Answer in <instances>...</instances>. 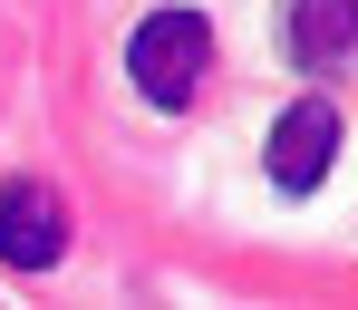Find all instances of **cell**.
Returning <instances> with one entry per match:
<instances>
[{
    "label": "cell",
    "mask_w": 358,
    "mask_h": 310,
    "mask_svg": "<svg viewBox=\"0 0 358 310\" xmlns=\"http://www.w3.org/2000/svg\"><path fill=\"white\" fill-rule=\"evenodd\" d=\"M126 68H136V97H145V107H194V87H203V68H213V29H203L194 10H155V20H136Z\"/></svg>",
    "instance_id": "6da1fadb"
},
{
    "label": "cell",
    "mask_w": 358,
    "mask_h": 310,
    "mask_svg": "<svg viewBox=\"0 0 358 310\" xmlns=\"http://www.w3.org/2000/svg\"><path fill=\"white\" fill-rule=\"evenodd\" d=\"M59 252H68V204H59V185L10 175V185H0V262H10V272H49Z\"/></svg>",
    "instance_id": "7a4b0ae2"
},
{
    "label": "cell",
    "mask_w": 358,
    "mask_h": 310,
    "mask_svg": "<svg viewBox=\"0 0 358 310\" xmlns=\"http://www.w3.org/2000/svg\"><path fill=\"white\" fill-rule=\"evenodd\" d=\"M329 155H339V107H329V97H300V107H281L262 165H271V185H281V194H320Z\"/></svg>",
    "instance_id": "3957f363"
},
{
    "label": "cell",
    "mask_w": 358,
    "mask_h": 310,
    "mask_svg": "<svg viewBox=\"0 0 358 310\" xmlns=\"http://www.w3.org/2000/svg\"><path fill=\"white\" fill-rule=\"evenodd\" d=\"M281 49H291V68L329 78V68L358 49V0H291V10H281Z\"/></svg>",
    "instance_id": "277c9868"
}]
</instances>
